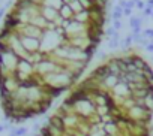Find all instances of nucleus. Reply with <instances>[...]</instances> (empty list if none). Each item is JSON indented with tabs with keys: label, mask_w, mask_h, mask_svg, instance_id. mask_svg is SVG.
Masks as SVG:
<instances>
[{
	"label": "nucleus",
	"mask_w": 153,
	"mask_h": 136,
	"mask_svg": "<svg viewBox=\"0 0 153 136\" xmlns=\"http://www.w3.org/2000/svg\"><path fill=\"white\" fill-rule=\"evenodd\" d=\"M152 60H153V54H152Z\"/></svg>",
	"instance_id": "obj_21"
},
{
	"label": "nucleus",
	"mask_w": 153,
	"mask_h": 136,
	"mask_svg": "<svg viewBox=\"0 0 153 136\" xmlns=\"http://www.w3.org/2000/svg\"><path fill=\"white\" fill-rule=\"evenodd\" d=\"M78 2H80L81 8L86 9V11H89L90 8H93L96 5V0H78Z\"/></svg>",
	"instance_id": "obj_8"
},
{
	"label": "nucleus",
	"mask_w": 153,
	"mask_h": 136,
	"mask_svg": "<svg viewBox=\"0 0 153 136\" xmlns=\"http://www.w3.org/2000/svg\"><path fill=\"white\" fill-rule=\"evenodd\" d=\"M74 11L71 9V6H69V3H63L62 5V8L59 9V17L62 18V20H71V18H74Z\"/></svg>",
	"instance_id": "obj_2"
},
{
	"label": "nucleus",
	"mask_w": 153,
	"mask_h": 136,
	"mask_svg": "<svg viewBox=\"0 0 153 136\" xmlns=\"http://www.w3.org/2000/svg\"><path fill=\"white\" fill-rule=\"evenodd\" d=\"M126 5H128L126 0H119V6H120V8H123V9H125V8H126Z\"/></svg>",
	"instance_id": "obj_18"
},
{
	"label": "nucleus",
	"mask_w": 153,
	"mask_h": 136,
	"mask_svg": "<svg viewBox=\"0 0 153 136\" xmlns=\"http://www.w3.org/2000/svg\"><path fill=\"white\" fill-rule=\"evenodd\" d=\"M123 17V8H120L119 5L117 6H114V9H113V14H111V20L114 21H120V18Z\"/></svg>",
	"instance_id": "obj_4"
},
{
	"label": "nucleus",
	"mask_w": 153,
	"mask_h": 136,
	"mask_svg": "<svg viewBox=\"0 0 153 136\" xmlns=\"http://www.w3.org/2000/svg\"><path fill=\"white\" fill-rule=\"evenodd\" d=\"M141 24H143V20L140 17H131L129 18V26H131L132 30L134 29H141Z\"/></svg>",
	"instance_id": "obj_5"
},
{
	"label": "nucleus",
	"mask_w": 153,
	"mask_h": 136,
	"mask_svg": "<svg viewBox=\"0 0 153 136\" xmlns=\"http://www.w3.org/2000/svg\"><path fill=\"white\" fill-rule=\"evenodd\" d=\"M98 58H99V60H105V58H107L105 51H99V52H98Z\"/></svg>",
	"instance_id": "obj_16"
},
{
	"label": "nucleus",
	"mask_w": 153,
	"mask_h": 136,
	"mask_svg": "<svg viewBox=\"0 0 153 136\" xmlns=\"http://www.w3.org/2000/svg\"><path fill=\"white\" fill-rule=\"evenodd\" d=\"M143 14L146 15V17H152L153 15V8H150V6H147L144 11H143Z\"/></svg>",
	"instance_id": "obj_14"
},
{
	"label": "nucleus",
	"mask_w": 153,
	"mask_h": 136,
	"mask_svg": "<svg viewBox=\"0 0 153 136\" xmlns=\"http://www.w3.org/2000/svg\"><path fill=\"white\" fill-rule=\"evenodd\" d=\"M123 15H126V17H131V15H132V9H129V8H125V9H123Z\"/></svg>",
	"instance_id": "obj_17"
},
{
	"label": "nucleus",
	"mask_w": 153,
	"mask_h": 136,
	"mask_svg": "<svg viewBox=\"0 0 153 136\" xmlns=\"http://www.w3.org/2000/svg\"><path fill=\"white\" fill-rule=\"evenodd\" d=\"M137 9H140V11H144L146 8H147V3L146 2H143V0H140V2L137 3V6H135Z\"/></svg>",
	"instance_id": "obj_13"
},
{
	"label": "nucleus",
	"mask_w": 153,
	"mask_h": 136,
	"mask_svg": "<svg viewBox=\"0 0 153 136\" xmlns=\"http://www.w3.org/2000/svg\"><path fill=\"white\" fill-rule=\"evenodd\" d=\"M144 103H146V108H149V109L153 111V93H150V94L144 99Z\"/></svg>",
	"instance_id": "obj_10"
},
{
	"label": "nucleus",
	"mask_w": 153,
	"mask_h": 136,
	"mask_svg": "<svg viewBox=\"0 0 153 136\" xmlns=\"http://www.w3.org/2000/svg\"><path fill=\"white\" fill-rule=\"evenodd\" d=\"M111 2H116V0H111Z\"/></svg>",
	"instance_id": "obj_22"
},
{
	"label": "nucleus",
	"mask_w": 153,
	"mask_h": 136,
	"mask_svg": "<svg viewBox=\"0 0 153 136\" xmlns=\"http://www.w3.org/2000/svg\"><path fill=\"white\" fill-rule=\"evenodd\" d=\"M131 58H132V64L137 67L138 71H143V69H146V67L149 66L147 61L141 55H138V54H131Z\"/></svg>",
	"instance_id": "obj_3"
},
{
	"label": "nucleus",
	"mask_w": 153,
	"mask_h": 136,
	"mask_svg": "<svg viewBox=\"0 0 153 136\" xmlns=\"http://www.w3.org/2000/svg\"><path fill=\"white\" fill-rule=\"evenodd\" d=\"M143 33H144V37H147V39L153 40V29H146Z\"/></svg>",
	"instance_id": "obj_12"
},
{
	"label": "nucleus",
	"mask_w": 153,
	"mask_h": 136,
	"mask_svg": "<svg viewBox=\"0 0 153 136\" xmlns=\"http://www.w3.org/2000/svg\"><path fill=\"white\" fill-rule=\"evenodd\" d=\"M111 75V72H110V66L107 64V63H104V64H99L95 71H92V74L89 75V76H92V78H95L96 81H99V82H102L107 76H110Z\"/></svg>",
	"instance_id": "obj_1"
},
{
	"label": "nucleus",
	"mask_w": 153,
	"mask_h": 136,
	"mask_svg": "<svg viewBox=\"0 0 153 136\" xmlns=\"http://www.w3.org/2000/svg\"><path fill=\"white\" fill-rule=\"evenodd\" d=\"M152 20H153V15H152Z\"/></svg>",
	"instance_id": "obj_23"
},
{
	"label": "nucleus",
	"mask_w": 153,
	"mask_h": 136,
	"mask_svg": "<svg viewBox=\"0 0 153 136\" xmlns=\"http://www.w3.org/2000/svg\"><path fill=\"white\" fill-rule=\"evenodd\" d=\"M132 2H134V3H138V2H140V0H132Z\"/></svg>",
	"instance_id": "obj_20"
},
{
	"label": "nucleus",
	"mask_w": 153,
	"mask_h": 136,
	"mask_svg": "<svg viewBox=\"0 0 153 136\" xmlns=\"http://www.w3.org/2000/svg\"><path fill=\"white\" fill-rule=\"evenodd\" d=\"M119 40H120L119 33H116V35H114V36H113V37L108 40V48H110V49H116V48L120 45V42H119Z\"/></svg>",
	"instance_id": "obj_7"
},
{
	"label": "nucleus",
	"mask_w": 153,
	"mask_h": 136,
	"mask_svg": "<svg viewBox=\"0 0 153 136\" xmlns=\"http://www.w3.org/2000/svg\"><path fill=\"white\" fill-rule=\"evenodd\" d=\"M140 33H141V29H134V30H132V35H134V36H135V35H140Z\"/></svg>",
	"instance_id": "obj_19"
},
{
	"label": "nucleus",
	"mask_w": 153,
	"mask_h": 136,
	"mask_svg": "<svg viewBox=\"0 0 153 136\" xmlns=\"http://www.w3.org/2000/svg\"><path fill=\"white\" fill-rule=\"evenodd\" d=\"M113 27L116 29V32L120 30V29H122V21H116V20H114V21H113Z\"/></svg>",
	"instance_id": "obj_15"
},
{
	"label": "nucleus",
	"mask_w": 153,
	"mask_h": 136,
	"mask_svg": "<svg viewBox=\"0 0 153 136\" xmlns=\"http://www.w3.org/2000/svg\"><path fill=\"white\" fill-rule=\"evenodd\" d=\"M116 33H117V32H116V29H114L113 26H111V27H108V29L105 30V35H107V37H108V39H111Z\"/></svg>",
	"instance_id": "obj_11"
},
{
	"label": "nucleus",
	"mask_w": 153,
	"mask_h": 136,
	"mask_svg": "<svg viewBox=\"0 0 153 136\" xmlns=\"http://www.w3.org/2000/svg\"><path fill=\"white\" fill-rule=\"evenodd\" d=\"M143 75H144V78L149 84H153V69L150 66H147L146 69H143Z\"/></svg>",
	"instance_id": "obj_6"
},
{
	"label": "nucleus",
	"mask_w": 153,
	"mask_h": 136,
	"mask_svg": "<svg viewBox=\"0 0 153 136\" xmlns=\"http://www.w3.org/2000/svg\"><path fill=\"white\" fill-rule=\"evenodd\" d=\"M132 42H134V36H132V33H131V35H128V36L120 42V46H122L123 49H126V48H129V46L132 45Z\"/></svg>",
	"instance_id": "obj_9"
}]
</instances>
